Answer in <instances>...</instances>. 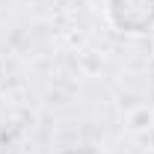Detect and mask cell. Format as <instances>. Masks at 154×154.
<instances>
[{
  "label": "cell",
  "mask_w": 154,
  "mask_h": 154,
  "mask_svg": "<svg viewBox=\"0 0 154 154\" xmlns=\"http://www.w3.org/2000/svg\"><path fill=\"white\" fill-rule=\"evenodd\" d=\"M154 125V110L151 107H136L128 113V131H134V134H145V131H151Z\"/></svg>",
  "instance_id": "obj_2"
},
{
  "label": "cell",
  "mask_w": 154,
  "mask_h": 154,
  "mask_svg": "<svg viewBox=\"0 0 154 154\" xmlns=\"http://www.w3.org/2000/svg\"><path fill=\"white\" fill-rule=\"evenodd\" d=\"M104 15L116 33L142 36L154 30V0H104Z\"/></svg>",
  "instance_id": "obj_1"
}]
</instances>
